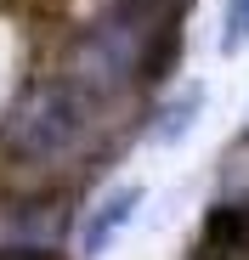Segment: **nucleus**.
Returning a JSON list of instances; mask_svg holds the SVG:
<instances>
[{"instance_id":"f257e3e1","label":"nucleus","mask_w":249,"mask_h":260,"mask_svg":"<svg viewBox=\"0 0 249 260\" xmlns=\"http://www.w3.org/2000/svg\"><path fill=\"white\" fill-rule=\"evenodd\" d=\"M97 119H102V108L85 102L63 74H51V79L28 85V96L12 108L6 130H0V147L23 170H63L74 158H85Z\"/></svg>"},{"instance_id":"20e7f679","label":"nucleus","mask_w":249,"mask_h":260,"mask_svg":"<svg viewBox=\"0 0 249 260\" xmlns=\"http://www.w3.org/2000/svg\"><path fill=\"white\" fill-rule=\"evenodd\" d=\"M193 108H198V91H187L181 102H170V108H164L159 142H181V136H187V124H193Z\"/></svg>"},{"instance_id":"39448f33","label":"nucleus","mask_w":249,"mask_h":260,"mask_svg":"<svg viewBox=\"0 0 249 260\" xmlns=\"http://www.w3.org/2000/svg\"><path fill=\"white\" fill-rule=\"evenodd\" d=\"M0 260H34V254H0Z\"/></svg>"},{"instance_id":"7ed1b4c3","label":"nucleus","mask_w":249,"mask_h":260,"mask_svg":"<svg viewBox=\"0 0 249 260\" xmlns=\"http://www.w3.org/2000/svg\"><path fill=\"white\" fill-rule=\"evenodd\" d=\"M221 51H243L249 46V0H227V17H221Z\"/></svg>"},{"instance_id":"f03ea898","label":"nucleus","mask_w":249,"mask_h":260,"mask_svg":"<svg viewBox=\"0 0 249 260\" xmlns=\"http://www.w3.org/2000/svg\"><path fill=\"white\" fill-rule=\"evenodd\" d=\"M136 204H142V187H119L113 198H102V204H97V215H91V226H85V238H79V254H85V260L108 254V243H113L124 226H131Z\"/></svg>"}]
</instances>
